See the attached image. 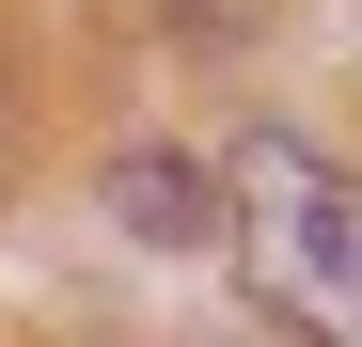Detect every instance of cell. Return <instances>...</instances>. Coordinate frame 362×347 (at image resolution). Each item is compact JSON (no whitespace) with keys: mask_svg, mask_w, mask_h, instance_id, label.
Wrapping results in <instances>:
<instances>
[{"mask_svg":"<svg viewBox=\"0 0 362 347\" xmlns=\"http://www.w3.org/2000/svg\"><path fill=\"white\" fill-rule=\"evenodd\" d=\"M221 237H236V284L299 347H362V174L346 158H315L299 127H236L221 142Z\"/></svg>","mask_w":362,"mask_h":347,"instance_id":"cell-1","label":"cell"},{"mask_svg":"<svg viewBox=\"0 0 362 347\" xmlns=\"http://www.w3.org/2000/svg\"><path fill=\"white\" fill-rule=\"evenodd\" d=\"M110 221H142V237L205 253V237H221V190H205V174H173V158H110Z\"/></svg>","mask_w":362,"mask_h":347,"instance_id":"cell-2","label":"cell"}]
</instances>
